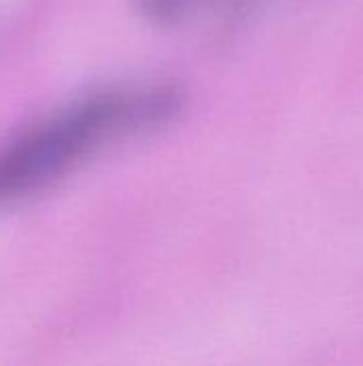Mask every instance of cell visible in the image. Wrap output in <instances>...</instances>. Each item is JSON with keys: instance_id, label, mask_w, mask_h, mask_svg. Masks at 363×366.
<instances>
[{"instance_id": "7a4b0ae2", "label": "cell", "mask_w": 363, "mask_h": 366, "mask_svg": "<svg viewBox=\"0 0 363 366\" xmlns=\"http://www.w3.org/2000/svg\"><path fill=\"white\" fill-rule=\"evenodd\" d=\"M201 2L203 0H139V6L156 21H175Z\"/></svg>"}, {"instance_id": "6da1fadb", "label": "cell", "mask_w": 363, "mask_h": 366, "mask_svg": "<svg viewBox=\"0 0 363 366\" xmlns=\"http://www.w3.org/2000/svg\"><path fill=\"white\" fill-rule=\"evenodd\" d=\"M178 105L173 90H107L34 122L0 148V206L45 189L113 137L160 122Z\"/></svg>"}]
</instances>
